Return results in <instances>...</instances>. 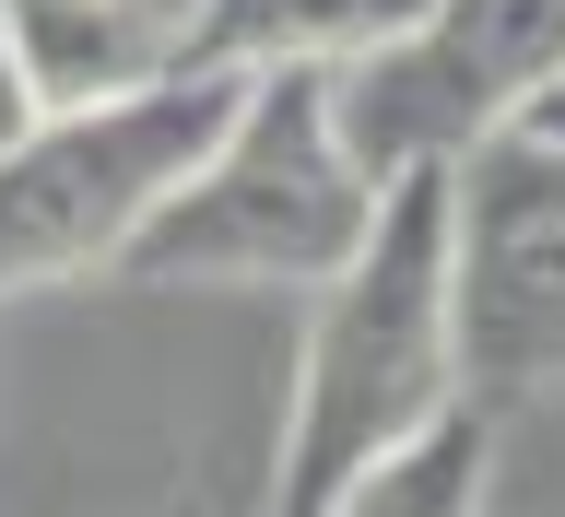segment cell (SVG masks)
Segmentation results:
<instances>
[{
    "label": "cell",
    "instance_id": "cell-1",
    "mask_svg": "<svg viewBox=\"0 0 565 517\" xmlns=\"http://www.w3.org/2000/svg\"><path fill=\"white\" fill-rule=\"evenodd\" d=\"M459 400V330H448V165L388 176L377 224L342 271L318 282L295 388H282V448L259 517H318L342 483H365L388 448Z\"/></svg>",
    "mask_w": 565,
    "mask_h": 517
},
{
    "label": "cell",
    "instance_id": "cell-2",
    "mask_svg": "<svg viewBox=\"0 0 565 517\" xmlns=\"http://www.w3.org/2000/svg\"><path fill=\"white\" fill-rule=\"evenodd\" d=\"M388 176L342 141V95L330 71H259L236 83V118L212 130V153L177 176V201L141 224L130 271L141 282H330L365 247Z\"/></svg>",
    "mask_w": 565,
    "mask_h": 517
},
{
    "label": "cell",
    "instance_id": "cell-3",
    "mask_svg": "<svg viewBox=\"0 0 565 517\" xmlns=\"http://www.w3.org/2000/svg\"><path fill=\"white\" fill-rule=\"evenodd\" d=\"M236 118L224 71H166L106 106H47L24 141H0V294H47L83 271H130L141 224L177 201V176Z\"/></svg>",
    "mask_w": 565,
    "mask_h": 517
},
{
    "label": "cell",
    "instance_id": "cell-4",
    "mask_svg": "<svg viewBox=\"0 0 565 517\" xmlns=\"http://www.w3.org/2000/svg\"><path fill=\"white\" fill-rule=\"evenodd\" d=\"M459 400L519 412L565 377V130H494L448 165Z\"/></svg>",
    "mask_w": 565,
    "mask_h": 517
},
{
    "label": "cell",
    "instance_id": "cell-5",
    "mask_svg": "<svg viewBox=\"0 0 565 517\" xmlns=\"http://www.w3.org/2000/svg\"><path fill=\"white\" fill-rule=\"evenodd\" d=\"M554 83H565V0H424L388 47L330 71L365 176L459 165L471 141L519 130Z\"/></svg>",
    "mask_w": 565,
    "mask_h": 517
},
{
    "label": "cell",
    "instance_id": "cell-6",
    "mask_svg": "<svg viewBox=\"0 0 565 517\" xmlns=\"http://www.w3.org/2000/svg\"><path fill=\"white\" fill-rule=\"evenodd\" d=\"M424 0H177V71H353L365 47L413 24Z\"/></svg>",
    "mask_w": 565,
    "mask_h": 517
},
{
    "label": "cell",
    "instance_id": "cell-7",
    "mask_svg": "<svg viewBox=\"0 0 565 517\" xmlns=\"http://www.w3.org/2000/svg\"><path fill=\"white\" fill-rule=\"evenodd\" d=\"M35 106H106L177 71V0H0Z\"/></svg>",
    "mask_w": 565,
    "mask_h": 517
},
{
    "label": "cell",
    "instance_id": "cell-8",
    "mask_svg": "<svg viewBox=\"0 0 565 517\" xmlns=\"http://www.w3.org/2000/svg\"><path fill=\"white\" fill-rule=\"evenodd\" d=\"M494 423L483 400H448L413 448H388L365 483H342L318 517H483L494 506Z\"/></svg>",
    "mask_w": 565,
    "mask_h": 517
},
{
    "label": "cell",
    "instance_id": "cell-9",
    "mask_svg": "<svg viewBox=\"0 0 565 517\" xmlns=\"http://www.w3.org/2000/svg\"><path fill=\"white\" fill-rule=\"evenodd\" d=\"M47 106H35V83H24V60H12V12H0V141H24Z\"/></svg>",
    "mask_w": 565,
    "mask_h": 517
},
{
    "label": "cell",
    "instance_id": "cell-10",
    "mask_svg": "<svg viewBox=\"0 0 565 517\" xmlns=\"http://www.w3.org/2000/svg\"><path fill=\"white\" fill-rule=\"evenodd\" d=\"M530 130H565V83H554V95H542V106H530Z\"/></svg>",
    "mask_w": 565,
    "mask_h": 517
}]
</instances>
